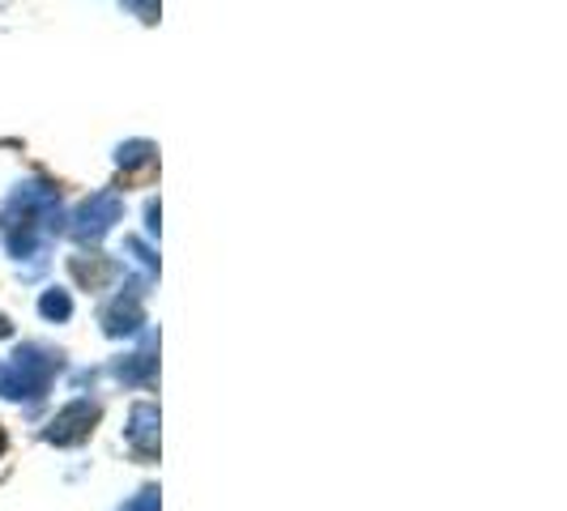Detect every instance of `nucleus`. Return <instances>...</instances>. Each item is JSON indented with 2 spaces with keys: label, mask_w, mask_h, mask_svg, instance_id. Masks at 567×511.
Returning <instances> with one entry per match:
<instances>
[{
  "label": "nucleus",
  "mask_w": 567,
  "mask_h": 511,
  "mask_svg": "<svg viewBox=\"0 0 567 511\" xmlns=\"http://www.w3.org/2000/svg\"><path fill=\"white\" fill-rule=\"evenodd\" d=\"M56 371V358L43 350H22L0 371V396H43L47 380Z\"/></svg>",
  "instance_id": "1"
},
{
  "label": "nucleus",
  "mask_w": 567,
  "mask_h": 511,
  "mask_svg": "<svg viewBox=\"0 0 567 511\" xmlns=\"http://www.w3.org/2000/svg\"><path fill=\"white\" fill-rule=\"evenodd\" d=\"M124 205L116 193H99V197H90L85 205L78 209V231L81 239H99L103 231H112V222H120Z\"/></svg>",
  "instance_id": "2"
},
{
  "label": "nucleus",
  "mask_w": 567,
  "mask_h": 511,
  "mask_svg": "<svg viewBox=\"0 0 567 511\" xmlns=\"http://www.w3.org/2000/svg\"><path fill=\"white\" fill-rule=\"evenodd\" d=\"M94 422H99V405H90V400H73L69 409H60V414H56V422L47 427V439H51V443H81Z\"/></svg>",
  "instance_id": "3"
},
{
  "label": "nucleus",
  "mask_w": 567,
  "mask_h": 511,
  "mask_svg": "<svg viewBox=\"0 0 567 511\" xmlns=\"http://www.w3.org/2000/svg\"><path fill=\"white\" fill-rule=\"evenodd\" d=\"M128 439L141 456H154L159 452V409L154 405H137L132 409V427H128Z\"/></svg>",
  "instance_id": "4"
},
{
  "label": "nucleus",
  "mask_w": 567,
  "mask_h": 511,
  "mask_svg": "<svg viewBox=\"0 0 567 511\" xmlns=\"http://www.w3.org/2000/svg\"><path fill=\"white\" fill-rule=\"evenodd\" d=\"M103 324H107V333H112V337H120V333H132V328L141 324V307H137V294H128V299H116V303H112V312L103 315Z\"/></svg>",
  "instance_id": "5"
},
{
  "label": "nucleus",
  "mask_w": 567,
  "mask_h": 511,
  "mask_svg": "<svg viewBox=\"0 0 567 511\" xmlns=\"http://www.w3.org/2000/svg\"><path fill=\"white\" fill-rule=\"evenodd\" d=\"M39 312L47 315V320H65V315L73 312V303H69V294H65V290H51V294H43Z\"/></svg>",
  "instance_id": "6"
},
{
  "label": "nucleus",
  "mask_w": 567,
  "mask_h": 511,
  "mask_svg": "<svg viewBox=\"0 0 567 511\" xmlns=\"http://www.w3.org/2000/svg\"><path fill=\"white\" fill-rule=\"evenodd\" d=\"M120 166H141V162H150L154 158V146L150 141H128V146H120Z\"/></svg>",
  "instance_id": "7"
},
{
  "label": "nucleus",
  "mask_w": 567,
  "mask_h": 511,
  "mask_svg": "<svg viewBox=\"0 0 567 511\" xmlns=\"http://www.w3.org/2000/svg\"><path fill=\"white\" fill-rule=\"evenodd\" d=\"M150 367H154V358H150V355H137L132 362H124L120 375H124V380H146V375H150Z\"/></svg>",
  "instance_id": "8"
},
{
  "label": "nucleus",
  "mask_w": 567,
  "mask_h": 511,
  "mask_svg": "<svg viewBox=\"0 0 567 511\" xmlns=\"http://www.w3.org/2000/svg\"><path fill=\"white\" fill-rule=\"evenodd\" d=\"M124 4H128V9H137V18H141V22H154V18H159V0H124Z\"/></svg>",
  "instance_id": "9"
},
{
  "label": "nucleus",
  "mask_w": 567,
  "mask_h": 511,
  "mask_svg": "<svg viewBox=\"0 0 567 511\" xmlns=\"http://www.w3.org/2000/svg\"><path fill=\"white\" fill-rule=\"evenodd\" d=\"M124 511H159V490H141V499L128 503Z\"/></svg>",
  "instance_id": "10"
},
{
  "label": "nucleus",
  "mask_w": 567,
  "mask_h": 511,
  "mask_svg": "<svg viewBox=\"0 0 567 511\" xmlns=\"http://www.w3.org/2000/svg\"><path fill=\"white\" fill-rule=\"evenodd\" d=\"M0 337H9V320L4 315H0Z\"/></svg>",
  "instance_id": "11"
},
{
  "label": "nucleus",
  "mask_w": 567,
  "mask_h": 511,
  "mask_svg": "<svg viewBox=\"0 0 567 511\" xmlns=\"http://www.w3.org/2000/svg\"><path fill=\"white\" fill-rule=\"evenodd\" d=\"M0 452H4V431H0Z\"/></svg>",
  "instance_id": "12"
}]
</instances>
